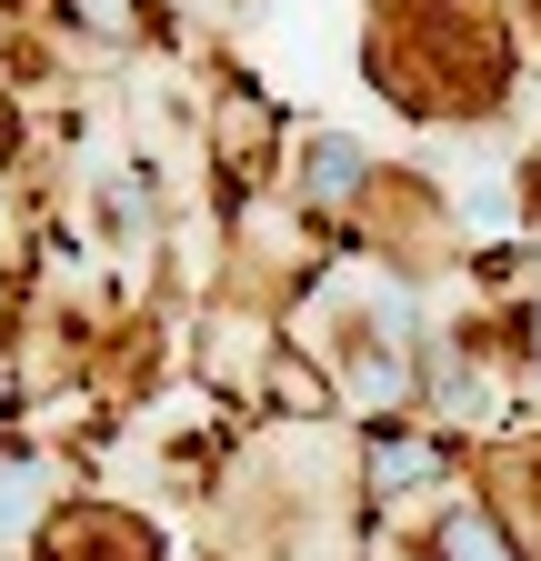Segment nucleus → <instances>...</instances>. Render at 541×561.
I'll return each instance as SVG.
<instances>
[{
    "label": "nucleus",
    "instance_id": "nucleus-3",
    "mask_svg": "<svg viewBox=\"0 0 541 561\" xmlns=\"http://www.w3.org/2000/svg\"><path fill=\"white\" fill-rule=\"evenodd\" d=\"M451 561H502V541L482 522H451Z\"/></svg>",
    "mask_w": 541,
    "mask_h": 561
},
{
    "label": "nucleus",
    "instance_id": "nucleus-2",
    "mask_svg": "<svg viewBox=\"0 0 541 561\" xmlns=\"http://www.w3.org/2000/svg\"><path fill=\"white\" fill-rule=\"evenodd\" d=\"M422 471H431V451H422V442H401V451H381V481H391V491H412Z\"/></svg>",
    "mask_w": 541,
    "mask_h": 561
},
{
    "label": "nucleus",
    "instance_id": "nucleus-1",
    "mask_svg": "<svg viewBox=\"0 0 541 561\" xmlns=\"http://www.w3.org/2000/svg\"><path fill=\"white\" fill-rule=\"evenodd\" d=\"M352 171H361V161H352V140H321V161H311V191H321V201H342V191H352Z\"/></svg>",
    "mask_w": 541,
    "mask_h": 561
}]
</instances>
